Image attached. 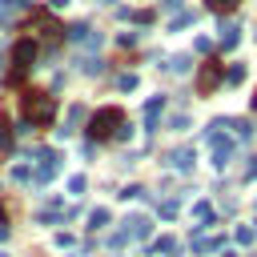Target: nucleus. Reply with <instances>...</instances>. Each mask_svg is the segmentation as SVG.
<instances>
[{"label": "nucleus", "mask_w": 257, "mask_h": 257, "mask_svg": "<svg viewBox=\"0 0 257 257\" xmlns=\"http://www.w3.org/2000/svg\"><path fill=\"white\" fill-rule=\"evenodd\" d=\"M84 189H88V181H84L80 173H76V177H68V193H76V197H80Z\"/></svg>", "instance_id": "24"}, {"label": "nucleus", "mask_w": 257, "mask_h": 257, "mask_svg": "<svg viewBox=\"0 0 257 257\" xmlns=\"http://www.w3.org/2000/svg\"><path fill=\"white\" fill-rule=\"evenodd\" d=\"M177 213H181V201H161L157 205V217L161 221H177Z\"/></svg>", "instance_id": "13"}, {"label": "nucleus", "mask_w": 257, "mask_h": 257, "mask_svg": "<svg viewBox=\"0 0 257 257\" xmlns=\"http://www.w3.org/2000/svg\"><path fill=\"white\" fill-rule=\"evenodd\" d=\"M36 161H40V165H36V173H32V177H36V185H48V181L60 173V153H56V149H40V153H36Z\"/></svg>", "instance_id": "3"}, {"label": "nucleus", "mask_w": 257, "mask_h": 257, "mask_svg": "<svg viewBox=\"0 0 257 257\" xmlns=\"http://www.w3.org/2000/svg\"><path fill=\"white\" fill-rule=\"evenodd\" d=\"M153 253H165V257H173V253H181V241H177V237H157Z\"/></svg>", "instance_id": "11"}, {"label": "nucleus", "mask_w": 257, "mask_h": 257, "mask_svg": "<svg viewBox=\"0 0 257 257\" xmlns=\"http://www.w3.org/2000/svg\"><path fill=\"white\" fill-rule=\"evenodd\" d=\"M68 40H72V44H88V48H96V44H100V32H92L88 24H72V28H68Z\"/></svg>", "instance_id": "7"}, {"label": "nucleus", "mask_w": 257, "mask_h": 257, "mask_svg": "<svg viewBox=\"0 0 257 257\" xmlns=\"http://www.w3.org/2000/svg\"><path fill=\"white\" fill-rule=\"evenodd\" d=\"M0 257H8V253H0Z\"/></svg>", "instance_id": "33"}, {"label": "nucleus", "mask_w": 257, "mask_h": 257, "mask_svg": "<svg viewBox=\"0 0 257 257\" xmlns=\"http://www.w3.org/2000/svg\"><path fill=\"white\" fill-rule=\"evenodd\" d=\"M193 20H197V16H193V12H181V16H177V20H173V32H177V28H189V24H193Z\"/></svg>", "instance_id": "26"}, {"label": "nucleus", "mask_w": 257, "mask_h": 257, "mask_svg": "<svg viewBox=\"0 0 257 257\" xmlns=\"http://www.w3.org/2000/svg\"><path fill=\"white\" fill-rule=\"evenodd\" d=\"M217 249H221V237H209V241L197 237V241H193V253H217Z\"/></svg>", "instance_id": "14"}, {"label": "nucleus", "mask_w": 257, "mask_h": 257, "mask_svg": "<svg viewBox=\"0 0 257 257\" xmlns=\"http://www.w3.org/2000/svg\"><path fill=\"white\" fill-rule=\"evenodd\" d=\"M76 68H84L88 76H96V72H100V56H80V60H76Z\"/></svg>", "instance_id": "19"}, {"label": "nucleus", "mask_w": 257, "mask_h": 257, "mask_svg": "<svg viewBox=\"0 0 257 257\" xmlns=\"http://www.w3.org/2000/svg\"><path fill=\"white\" fill-rule=\"evenodd\" d=\"M169 169L193 173V149H173V153H169Z\"/></svg>", "instance_id": "9"}, {"label": "nucleus", "mask_w": 257, "mask_h": 257, "mask_svg": "<svg viewBox=\"0 0 257 257\" xmlns=\"http://www.w3.org/2000/svg\"><path fill=\"white\" fill-rule=\"evenodd\" d=\"M169 128H177V133H181V128H189V116H185V112H181V116H173V120H169Z\"/></svg>", "instance_id": "29"}, {"label": "nucleus", "mask_w": 257, "mask_h": 257, "mask_svg": "<svg viewBox=\"0 0 257 257\" xmlns=\"http://www.w3.org/2000/svg\"><path fill=\"white\" fill-rule=\"evenodd\" d=\"M104 225H108V209H92V213H88V229L96 233V229H104Z\"/></svg>", "instance_id": "18"}, {"label": "nucleus", "mask_w": 257, "mask_h": 257, "mask_svg": "<svg viewBox=\"0 0 257 257\" xmlns=\"http://www.w3.org/2000/svg\"><path fill=\"white\" fill-rule=\"evenodd\" d=\"M116 88H120V92H133V88H137V76H133V72L116 76Z\"/></svg>", "instance_id": "23"}, {"label": "nucleus", "mask_w": 257, "mask_h": 257, "mask_svg": "<svg viewBox=\"0 0 257 257\" xmlns=\"http://www.w3.org/2000/svg\"><path fill=\"white\" fill-rule=\"evenodd\" d=\"M56 116V100L48 92H28L24 96V124H48Z\"/></svg>", "instance_id": "1"}, {"label": "nucleus", "mask_w": 257, "mask_h": 257, "mask_svg": "<svg viewBox=\"0 0 257 257\" xmlns=\"http://www.w3.org/2000/svg\"><path fill=\"white\" fill-rule=\"evenodd\" d=\"M0 153H12V120L0 116Z\"/></svg>", "instance_id": "15"}, {"label": "nucleus", "mask_w": 257, "mask_h": 257, "mask_svg": "<svg viewBox=\"0 0 257 257\" xmlns=\"http://www.w3.org/2000/svg\"><path fill=\"white\" fill-rule=\"evenodd\" d=\"M48 4H52V8H68V0H48Z\"/></svg>", "instance_id": "31"}, {"label": "nucleus", "mask_w": 257, "mask_h": 257, "mask_svg": "<svg viewBox=\"0 0 257 257\" xmlns=\"http://www.w3.org/2000/svg\"><path fill=\"white\" fill-rule=\"evenodd\" d=\"M225 128H233V133H237L241 141H249V137H253V120H229Z\"/></svg>", "instance_id": "17"}, {"label": "nucleus", "mask_w": 257, "mask_h": 257, "mask_svg": "<svg viewBox=\"0 0 257 257\" xmlns=\"http://www.w3.org/2000/svg\"><path fill=\"white\" fill-rule=\"evenodd\" d=\"M124 124V116H120V108H96L92 116H88V137L92 141H104V137H116V128Z\"/></svg>", "instance_id": "2"}, {"label": "nucleus", "mask_w": 257, "mask_h": 257, "mask_svg": "<svg viewBox=\"0 0 257 257\" xmlns=\"http://www.w3.org/2000/svg\"><path fill=\"white\" fill-rule=\"evenodd\" d=\"M36 40H16V48H12V60H16V72H12V80L24 72V68H32V60H36Z\"/></svg>", "instance_id": "5"}, {"label": "nucleus", "mask_w": 257, "mask_h": 257, "mask_svg": "<svg viewBox=\"0 0 257 257\" xmlns=\"http://www.w3.org/2000/svg\"><path fill=\"white\" fill-rule=\"evenodd\" d=\"M193 217L201 221V225H197V233H201L205 225H213V221H217V209H213L209 201H197V205H193Z\"/></svg>", "instance_id": "10"}, {"label": "nucleus", "mask_w": 257, "mask_h": 257, "mask_svg": "<svg viewBox=\"0 0 257 257\" xmlns=\"http://www.w3.org/2000/svg\"><path fill=\"white\" fill-rule=\"evenodd\" d=\"M237 36H241V28H237L233 20H225V24H221V44H225V48H233V44H237Z\"/></svg>", "instance_id": "12"}, {"label": "nucleus", "mask_w": 257, "mask_h": 257, "mask_svg": "<svg viewBox=\"0 0 257 257\" xmlns=\"http://www.w3.org/2000/svg\"><path fill=\"white\" fill-rule=\"evenodd\" d=\"M253 112H257V92H253Z\"/></svg>", "instance_id": "32"}, {"label": "nucleus", "mask_w": 257, "mask_h": 257, "mask_svg": "<svg viewBox=\"0 0 257 257\" xmlns=\"http://www.w3.org/2000/svg\"><path fill=\"white\" fill-rule=\"evenodd\" d=\"M149 233H153V221L141 217V213H128V217L120 221V237H124V241H141V237H149Z\"/></svg>", "instance_id": "4"}, {"label": "nucleus", "mask_w": 257, "mask_h": 257, "mask_svg": "<svg viewBox=\"0 0 257 257\" xmlns=\"http://www.w3.org/2000/svg\"><path fill=\"white\" fill-rule=\"evenodd\" d=\"M237 4H241V0H209V8H213V12H221V16H225V12H233Z\"/></svg>", "instance_id": "22"}, {"label": "nucleus", "mask_w": 257, "mask_h": 257, "mask_svg": "<svg viewBox=\"0 0 257 257\" xmlns=\"http://www.w3.org/2000/svg\"><path fill=\"white\" fill-rule=\"evenodd\" d=\"M221 80H225V68H221L217 60H209V64L201 68V76H197V84H201V92H213V88H217Z\"/></svg>", "instance_id": "6"}, {"label": "nucleus", "mask_w": 257, "mask_h": 257, "mask_svg": "<svg viewBox=\"0 0 257 257\" xmlns=\"http://www.w3.org/2000/svg\"><path fill=\"white\" fill-rule=\"evenodd\" d=\"M56 245H60V249H72L76 237H72V233H56Z\"/></svg>", "instance_id": "28"}, {"label": "nucleus", "mask_w": 257, "mask_h": 257, "mask_svg": "<svg viewBox=\"0 0 257 257\" xmlns=\"http://www.w3.org/2000/svg\"><path fill=\"white\" fill-rule=\"evenodd\" d=\"M161 112H165V96H149V104H145V133H157Z\"/></svg>", "instance_id": "8"}, {"label": "nucleus", "mask_w": 257, "mask_h": 257, "mask_svg": "<svg viewBox=\"0 0 257 257\" xmlns=\"http://www.w3.org/2000/svg\"><path fill=\"white\" fill-rule=\"evenodd\" d=\"M120 197H124V201H137V197H145V189H141V185H128Z\"/></svg>", "instance_id": "27"}, {"label": "nucleus", "mask_w": 257, "mask_h": 257, "mask_svg": "<svg viewBox=\"0 0 257 257\" xmlns=\"http://www.w3.org/2000/svg\"><path fill=\"white\" fill-rule=\"evenodd\" d=\"M165 68H169V72H177V76H185V72L193 68V60H189V56H173V60H169Z\"/></svg>", "instance_id": "16"}, {"label": "nucleus", "mask_w": 257, "mask_h": 257, "mask_svg": "<svg viewBox=\"0 0 257 257\" xmlns=\"http://www.w3.org/2000/svg\"><path fill=\"white\" fill-rule=\"evenodd\" d=\"M12 181H32V169L28 165H12Z\"/></svg>", "instance_id": "25"}, {"label": "nucleus", "mask_w": 257, "mask_h": 257, "mask_svg": "<svg viewBox=\"0 0 257 257\" xmlns=\"http://www.w3.org/2000/svg\"><path fill=\"white\" fill-rule=\"evenodd\" d=\"M233 237H237V245H253V237H257V233H253V225H237V233H233Z\"/></svg>", "instance_id": "21"}, {"label": "nucleus", "mask_w": 257, "mask_h": 257, "mask_svg": "<svg viewBox=\"0 0 257 257\" xmlns=\"http://www.w3.org/2000/svg\"><path fill=\"white\" fill-rule=\"evenodd\" d=\"M225 80H229V84H241V80H245V64H229V68H225Z\"/></svg>", "instance_id": "20"}, {"label": "nucleus", "mask_w": 257, "mask_h": 257, "mask_svg": "<svg viewBox=\"0 0 257 257\" xmlns=\"http://www.w3.org/2000/svg\"><path fill=\"white\" fill-rule=\"evenodd\" d=\"M245 177H257V157L249 161V169H245Z\"/></svg>", "instance_id": "30"}]
</instances>
